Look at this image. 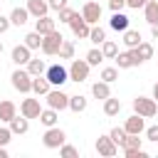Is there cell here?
<instances>
[{"instance_id":"2e32d148","label":"cell","mask_w":158,"mask_h":158,"mask_svg":"<svg viewBox=\"0 0 158 158\" xmlns=\"http://www.w3.org/2000/svg\"><path fill=\"white\" fill-rule=\"evenodd\" d=\"M10 131H12L15 136L27 133V131H30V118H27V116H22V114H20V116H15V118L10 121Z\"/></svg>"},{"instance_id":"83f0119b","label":"cell","mask_w":158,"mask_h":158,"mask_svg":"<svg viewBox=\"0 0 158 158\" xmlns=\"http://www.w3.org/2000/svg\"><path fill=\"white\" fill-rule=\"evenodd\" d=\"M86 106H89L86 96H81V94H77V96H69V109H72L74 114H81V111H86Z\"/></svg>"},{"instance_id":"1f68e13d","label":"cell","mask_w":158,"mask_h":158,"mask_svg":"<svg viewBox=\"0 0 158 158\" xmlns=\"http://www.w3.org/2000/svg\"><path fill=\"white\" fill-rule=\"evenodd\" d=\"M106 40V30L104 27H99V25H91V32H89V42H94V44H101Z\"/></svg>"},{"instance_id":"44dd1931","label":"cell","mask_w":158,"mask_h":158,"mask_svg":"<svg viewBox=\"0 0 158 158\" xmlns=\"http://www.w3.org/2000/svg\"><path fill=\"white\" fill-rule=\"evenodd\" d=\"M57 118H59V111L57 109H52V106H47V109H42V114H40V123L42 126H57Z\"/></svg>"},{"instance_id":"d6a6232c","label":"cell","mask_w":158,"mask_h":158,"mask_svg":"<svg viewBox=\"0 0 158 158\" xmlns=\"http://www.w3.org/2000/svg\"><path fill=\"white\" fill-rule=\"evenodd\" d=\"M25 44H27L30 49H40V47H42V35H40L37 30H35V32H27V35H25Z\"/></svg>"},{"instance_id":"4dcf8cb0","label":"cell","mask_w":158,"mask_h":158,"mask_svg":"<svg viewBox=\"0 0 158 158\" xmlns=\"http://www.w3.org/2000/svg\"><path fill=\"white\" fill-rule=\"evenodd\" d=\"M84 59H86V62H89L91 67H99V64H101V62H104L106 57H104V52H101V47H99V49L94 47V49H89V52H86V57H84Z\"/></svg>"},{"instance_id":"4316f807","label":"cell","mask_w":158,"mask_h":158,"mask_svg":"<svg viewBox=\"0 0 158 158\" xmlns=\"http://www.w3.org/2000/svg\"><path fill=\"white\" fill-rule=\"evenodd\" d=\"M25 69H27L32 77H42V74L47 72V64H44V59H35V57H32V59L27 62V67H25Z\"/></svg>"},{"instance_id":"836d02e7","label":"cell","mask_w":158,"mask_h":158,"mask_svg":"<svg viewBox=\"0 0 158 158\" xmlns=\"http://www.w3.org/2000/svg\"><path fill=\"white\" fill-rule=\"evenodd\" d=\"M59 59H74V42L72 40H64L62 47H59Z\"/></svg>"},{"instance_id":"ba28073f","label":"cell","mask_w":158,"mask_h":158,"mask_svg":"<svg viewBox=\"0 0 158 158\" xmlns=\"http://www.w3.org/2000/svg\"><path fill=\"white\" fill-rule=\"evenodd\" d=\"M96 153L104 156V158H111V156L118 153V146H116L114 138L106 133V136H99V138H96Z\"/></svg>"},{"instance_id":"7bdbcfd3","label":"cell","mask_w":158,"mask_h":158,"mask_svg":"<svg viewBox=\"0 0 158 158\" xmlns=\"http://www.w3.org/2000/svg\"><path fill=\"white\" fill-rule=\"evenodd\" d=\"M47 2H49V10H57V12H59L62 7H67L69 0H47Z\"/></svg>"},{"instance_id":"f6af8a7d","label":"cell","mask_w":158,"mask_h":158,"mask_svg":"<svg viewBox=\"0 0 158 158\" xmlns=\"http://www.w3.org/2000/svg\"><path fill=\"white\" fill-rule=\"evenodd\" d=\"M10 25H12L10 17H2V15H0V35H5V32L10 30Z\"/></svg>"},{"instance_id":"ac0fdd59","label":"cell","mask_w":158,"mask_h":158,"mask_svg":"<svg viewBox=\"0 0 158 158\" xmlns=\"http://www.w3.org/2000/svg\"><path fill=\"white\" fill-rule=\"evenodd\" d=\"M35 30H37L40 35H47V32L57 30V25H54V17H49V15H42V17H37V20H35Z\"/></svg>"},{"instance_id":"6da1fadb","label":"cell","mask_w":158,"mask_h":158,"mask_svg":"<svg viewBox=\"0 0 158 158\" xmlns=\"http://www.w3.org/2000/svg\"><path fill=\"white\" fill-rule=\"evenodd\" d=\"M62 42H64V35H62V32H57V30H52V32L42 35V47H40V49H42L47 57H54V54H59Z\"/></svg>"},{"instance_id":"f546056e","label":"cell","mask_w":158,"mask_h":158,"mask_svg":"<svg viewBox=\"0 0 158 158\" xmlns=\"http://www.w3.org/2000/svg\"><path fill=\"white\" fill-rule=\"evenodd\" d=\"M99 47H101V52H104V57H106V59H114V57L118 54V44H116L114 40H104Z\"/></svg>"},{"instance_id":"681fc988","label":"cell","mask_w":158,"mask_h":158,"mask_svg":"<svg viewBox=\"0 0 158 158\" xmlns=\"http://www.w3.org/2000/svg\"><path fill=\"white\" fill-rule=\"evenodd\" d=\"M153 99H156V101H158V81H156V84H153Z\"/></svg>"},{"instance_id":"ab89813d","label":"cell","mask_w":158,"mask_h":158,"mask_svg":"<svg viewBox=\"0 0 158 158\" xmlns=\"http://www.w3.org/2000/svg\"><path fill=\"white\" fill-rule=\"evenodd\" d=\"M12 131H10V126H0V146H7L10 141H12Z\"/></svg>"},{"instance_id":"5bb4252c","label":"cell","mask_w":158,"mask_h":158,"mask_svg":"<svg viewBox=\"0 0 158 158\" xmlns=\"http://www.w3.org/2000/svg\"><path fill=\"white\" fill-rule=\"evenodd\" d=\"M123 128H126V133H143L146 131V123H143V116L141 114H133V116H128L126 118V123H123Z\"/></svg>"},{"instance_id":"c3c4849f","label":"cell","mask_w":158,"mask_h":158,"mask_svg":"<svg viewBox=\"0 0 158 158\" xmlns=\"http://www.w3.org/2000/svg\"><path fill=\"white\" fill-rule=\"evenodd\" d=\"M0 158H7V148L5 146H0Z\"/></svg>"},{"instance_id":"d4e9b609","label":"cell","mask_w":158,"mask_h":158,"mask_svg":"<svg viewBox=\"0 0 158 158\" xmlns=\"http://www.w3.org/2000/svg\"><path fill=\"white\" fill-rule=\"evenodd\" d=\"M123 44H126V49H133V47H138L143 40H141V32L138 30H126L123 32V40H121Z\"/></svg>"},{"instance_id":"30bf717a","label":"cell","mask_w":158,"mask_h":158,"mask_svg":"<svg viewBox=\"0 0 158 158\" xmlns=\"http://www.w3.org/2000/svg\"><path fill=\"white\" fill-rule=\"evenodd\" d=\"M69 27H72V35L74 37H79V40H89V32H91V25L77 12V17L69 22Z\"/></svg>"},{"instance_id":"f907efd6","label":"cell","mask_w":158,"mask_h":158,"mask_svg":"<svg viewBox=\"0 0 158 158\" xmlns=\"http://www.w3.org/2000/svg\"><path fill=\"white\" fill-rule=\"evenodd\" d=\"M0 54H2V42H0Z\"/></svg>"},{"instance_id":"603a6c76","label":"cell","mask_w":158,"mask_h":158,"mask_svg":"<svg viewBox=\"0 0 158 158\" xmlns=\"http://www.w3.org/2000/svg\"><path fill=\"white\" fill-rule=\"evenodd\" d=\"M109 25H111V30H116V32H126V30H128V17H126L123 12H114L111 20H109Z\"/></svg>"},{"instance_id":"7c38bea8","label":"cell","mask_w":158,"mask_h":158,"mask_svg":"<svg viewBox=\"0 0 158 158\" xmlns=\"http://www.w3.org/2000/svg\"><path fill=\"white\" fill-rule=\"evenodd\" d=\"M131 54H133L136 67H138V64H143V62H148V59L153 57V44H151V42H141L138 47H133V49H131Z\"/></svg>"},{"instance_id":"e575fe53","label":"cell","mask_w":158,"mask_h":158,"mask_svg":"<svg viewBox=\"0 0 158 158\" xmlns=\"http://www.w3.org/2000/svg\"><path fill=\"white\" fill-rule=\"evenodd\" d=\"M99 77H101L104 81H109V84H114V81L118 79V67H104Z\"/></svg>"},{"instance_id":"9c48e42d","label":"cell","mask_w":158,"mask_h":158,"mask_svg":"<svg viewBox=\"0 0 158 158\" xmlns=\"http://www.w3.org/2000/svg\"><path fill=\"white\" fill-rule=\"evenodd\" d=\"M101 5L96 2V0H89V2H84V7H81V17L89 22V25H96L99 20H101Z\"/></svg>"},{"instance_id":"277c9868","label":"cell","mask_w":158,"mask_h":158,"mask_svg":"<svg viewBox=\"0 0 158 158\" xmlns=\"http://www.w3.org/2000/svg\"><path fill=\"white\" fill-rule=\"evenodd\" d=\"M42 143H44V148L54 151V148H59L62 143H67V133H64L62 128H57V126H49V128L44 131V136H42Z\"/></svg>"},{"instance_id":"52a82bcc","label":"cell","mask_w":158,"mask_h":158,"mask_svg":"<svg viewBox=\"0 0 158 158\" xmlns=\"http://www.w3.org/2000/svg\"><path fill=\"white\" fill-rule=\"evenodd\" d=\"M89 69H91V64L86 59H74L72 67H69V81H86Z\"/></svg>"},{"instance_id":"74e56055","label":"cell","mask_w":158,"mask_h":158,"mask_svg":"<svg viewBox=\"0 0 158 158\" xmlns=\"http://www.w3.org/2000/svg\"><path fill=\"white\" fill-rule=\"evenodd\" d=\"M109 136L114 138V143H116V146H121V143L126 141V136H128V133H126V128H118V126H116V128H111V131H109Z\"/></svg>"},{"instance_id":"ffe728a7","label":"cell","mask_w":158,"mask_h":158,"mask_svg":"<svg viewBox=\"0 0 158 158\" xmlns=\"http://www.w3.org/2000/svg\"><path fill=\"white\" fill-rule=\"evenodd\" d=\"M91 96H94V99H101V101L109 99V96H111V86H109V81L101 79V81L91 84Z\"/></svg>"},{"instance_id":"f35d334b","label":"cell","mask_w":158,"mask_h":158,"mask_svg":"<svg viewBox=\"0 0 158 158\" xmlns=\"http://www.w3.org/2000/svg\"><path fill=\"white\" fill-rule=\"evenodd\" d=\"M59 156H64V158H77L79 151H77L74 146H69V143H62V146H59Z\"/></svg>"},{"instance_id":"5b68a950","label":"cell","mask_w":158,"mask_h":158,"mask_svg":"<svg viewBox=\"0 0 158 158\" xmlns=\"http://www.w3.org/2000/svg\"><path fill=\"white\" fill-rule=\"evenodd\" d=\"M47 106H52V109H57V111L69 109V94H64L62 86L49 89V91H47Z\"/></svg>"},{"instance_id":"7402d4cb","label":"cell","mask_w":158,"mask_h":158,"mask_svg":"<svg viewBox=\"0 0 158 158\" xmlns=\"http://www.w3.org/2000/svg\"><path fill=\"white\" fill-rule=\"evenodd\" d=\"M143 17L148 25H156L158 22V0H148L143 5Z\"/></svg>"},{"instance_id":"3957f363","label":"cell","mask_w":158,"mask_h":158,"mask_svg":"<svg viewBox=\"0 0 158 158\" xmlns=\"http://www.w3.org/2000/svg\"><path fill=\"white\" fill-rule=\"evenodd\" d=\"M10 81H12V86H15L20 94H30V91H32V74H30L27 69H22V67L12 72Z\"/></svg>"},{"instance_id":"cb8c5ba5","label":"cell","mask_w":158,"mask_h":158,"mask_svg":"<svg viewBox=\"0 0 158 158\" xmlns=\"http://www.w3.org/2000/svg\"><path fill=\"white\" fill-rule=\"evenodd\" d=\"M27 17H32L27 7H15V10L10 12V22H12V25H17V27H22V25L27 22Z\"/></svg>"},{"instance_id":"7dc6e473","label":"cell","mask_w":158,"mask_h":158,"mask_svg":"<svg viewBox=\"0 0 158 158\" xmlns=\"http://www.w3.org/2000/svg\"><path fill=\"white\" fill-rule=\"evenodd\" d=\"M151 35H153V40H158V22L151 25Z\"/></svg>"},{"instance_id":"bcb514c9","label":"cell","mask_w":158,"mask_h":158,"mask_svg":"<svg viewBox=\"0 0 158 158\" xmlns=\"http://www.w3.org/2000/svg\"><path fill=\"white\" fill-rule=\"evenodd\" d=\"M148 0H126V7H133V10H138V7H143Z\"/></svg>"},{"instance_id":"8fae6325","label":"cell","mask_w":158,"mask_h":158,"mask_svg":"<svg viewBox=\"0 0 158 158\" xmlns=\"http://www.w3.org/2000/svg\"><path fill=\"white\" fill-rule=\"evenodd\" d=\"M10 57H12V62H15L17 67H27V62L32 59V49H30V47L22 42V44L12 47V54H10Z\"/></svg>"},{"instance_id":"8d00e7d4","label":"cell","mask_w":158,"mask_h":158,"mask_svg":"<svg viewBox=\"0 0 158 158\" xmlns=\"http://www.w3.org/2000/svg\"><path fill=\"white\" fill-rule=\"evenodd\" d=\"M74 17H77V10H72L69 5L59 10V22H64V25H69V22H72Z\"/></svg>"},{"instance_id":"f1b7e54d","label":"cell","mask_w":158,"mask_h":158,"mask_svg":"<svg viewBox=\"0 0 158 158\" xmlns=\"http://www.w3.org/2000/svg\"><path fill=\"white\" fill-rule=\"evenodd\" d=\"M118 111H121V101L118 99H114V96L104 99V114L106 116H118Z\"/></svg>"},{"instance_id":"e0dca14e","label":"cell","mask_w":158,"mask_h":158,"mask_svg":"<svg viewBox=\"0 0 158 158\" xmlns=\"http://www.w3.org/2000/svg\"><path fill=\"white\" fill-rule=\"evenodd\" d=\"M15 116H17V106H15L12 101H7V99L0 101V121H2V123H10Z\"/></svg>"},{"instance_id":"d6986e66","label":"cell","mask_w":158,"mask_h":158,"mask_svg":"<svg viewBox=\"0 0 158 158\" xmlns=\"http://www.w3.org/2000/svg\"><path fill=\"white\" fill-rule=\"evenodd\" d=\"M52 89V84H49V79L42 74V77H32V91L37 94V96H47V91Z\"/></svg>"},{"instance_id":"ee69618b","label":"cell","mask_w":158,"mask_h":158,"mask_svg":"<svg viewBox=\"0 0 158 158\" xmlns=\"http://www.w3.org/2000/svg\"><path fill=\"white\" fill-rule=\"evenodd\" d=\"M146 138L148 141H158V126H148L146 128Z\"/></svg>"},{"instance_id":"7a4b0ae2","label":"cell","mask_w":158,"mask_h":158,"mask_svg":"<svg viewBox=\"0 0 158 158\" xmlns=\"http://www.w3.org/2000/svg\"><path fill=\"white\" fill-rule=\"evenodd\" d=\"M133 111L141 114L143 118H153L158 114V101L156 99H148V96H136L133 99Z\"/></svg>"},{"instance_id":"b9f144b4","label":"cell","mask_w":158,"mask_h":158,"mask_svg":"<svg viewBox=\"0 0 158 158\" xmlns=\"http://www.w3.org/2000/svg\"><path fill=\"white\" fill-rule=\"evenodd\" d=\"M123 7H126L123 0H109V10H111V12H121Z\"/></svg>"},{"instance_id":"8992f818","label":"cell","mask_w":158,"mask_h":158,"mask_svg":"<svg viewBox=\"0 0 158 158\" xmlns=\"http://www.w3.org/2000/svg\"><path fill=\"white\" fill-rule=\"evenodd\" d=\"M44 77L49 79L52 86H62L64 81H69V69L62 67V64H49L47 72H44Z\"/></svg>"},{"instance_id":"60d3db41","label":"cell","mask_w":158,"mask_h":158,"mask_svg":"<svg viewBox=\"0 0 158 158\" xmlns=\"http://www.w3.org/2000/svg\"><path fill=\"white\" fill-rule=\"evenodd\" d=\"M123 156L126 158H146V151L143 148H123Z\"/></svg>"},{"instance_id":"9a60e30c","label":"cell","mask_w":158,"mask_h":158,"mask_svg":"<svg viewBox=\"0 0 158 158\" xmlns=\"http://www.w3.org/2000/svg\"><path fill=\"white\" fill-rule=\"evenodd\" d=\"M27 10H30V15L37 20V17H42V15L49 12V2H47V0H27Z\"/></svg>"},{"instance_id":"4fadbf2b","label":"cell","mask_w":158,"mask_h":158,"mask_svg":"<svg viewBox=\"0 0 158 158\" xmlns=\"http://www.w3.org/2000/svg\"><path fill=\"white\" fill-rule=\"evenodd\" d=\"M20 114L27 116V118H40V114H42L40 99H25V101L20 104Z\"/></svg>"},{"instance_id":"d590c367","label":"cell","mask_w":158,"mask_h":158,"mask_svg":"<svg viewBox=\"0 0 158 158\" xmlns=\"http://www.w3.org/2000/svg\"><path fill=\"white\" fill-rule=\"evenodd\" d=\"M141 143H143V138H138V133H128L126 141L121 143V148H141Z\"/></svg>"},{"instance_id":"484cf974","label":"cell","mask_w":158,"mask_h":158,"mask_svg":"<svg viewBox=\"0 0 158 158\" xmlns=\"http://www.w3.org/2000/svg\"><path fill=\"white\" fill-rule=\"evenodd\" d=\"M114 59H116V67H118V69H131V67H136V59H133L131 49H128V52H118Z\"/></svg>"},{"instance_id":"816d5d0a","label":"cell","mask_w":158,"mask_h":158,"mask_svg":"<svg viewBox=\"0 0 158 158\" xmlns=\"http://www.w3.org/2000/svg\"><path fill=\"white\" fill-rule=\"evenodd\" d=\"M123 2H126V0H123Z\"/></svg>"}]
</instances>
